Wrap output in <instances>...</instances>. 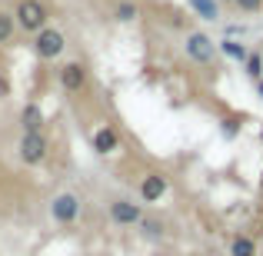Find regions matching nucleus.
<instances>
[{
  "label": "nucleus",
  "instance_id": "f257e3e1",
  "mask_svg": "<svg viewBox=\"0 0 263 256\" xmlns=\"http://www.w3.org/2000/svg\"><path fill=\"white\" fill-rule=\"evenodd\" d=\"M17 24L24 27L27 33H40L47 24V7L40 0H20L17 7Z\"/></svg>",
  "mask_w": 263,
  "mask_h": 256
},
{
  "label": "nucleus",
  "instance_id": "f03ea898",
  "mask_svg": "<svg viewBox=\"0 0 263 256\" xmlns=\"http://www.w3.org/2000/svg\"><path fill=\"white\" fill-rule=\"evenodd\" d=\"M50 216L57 223H73L80 216V196L77 193H57L50 200Z\"/></svg>",
  "mask_w": 263,
  "mask_h": 256
},
{
  "label": "nucleus",
  "instance_id": "7ed1b4c3",
  "mask_svg": "<svg viewBox=\"0 0 263 256\" xmlns=\"http://www.w3.org/2000/svg\"><path fill=\"white\" fill-rule=\"evenodd\" d=\"M110 220H114L117 226H140L143 210L134 200H114V203H110Z\"/></svg>",
  "mask_w": 263,
  "mask_h": 256
},
{
  "label": "nucleus",
  "instance_id": "20e7f679",
  "mask_svg": "<svg viewBox=\"0 0 263 256\" xmlns=\"http://www.w3.org/2000/svg\"><path fill=\"white\" fill-rule=\"evenodd\" d=\"M17 150H20V160L24 163H44L47 160V136L44 133H24Z\"/></svg>",
  "mask_w": 263,
  "mask_h": 256
},
{
  "label": "nucleus",
  "instance_id": "39448f33",
  "mask_svg": "<svg viewBox=\"0 0 263 256\" xmlns=\"http://www.w3.org/2000/svg\"><path fill=\"white\" fill-rule=\"evenodd\" d=\"M186 57L197 64H210L213 60V40L206 33H186Z\"/></svg>",
  "mask_w": 263,
  "mask_h": 256
},
{
  "label": "nucleus",
  "instance_id": "423d86ee",
  "mask_svg": "<svg viewBox=\"0 0 263 256\" xmlns=\"http://www.w3.org/2000/svg\"><path fill=\"white\" fill-rule=\"evenodd\" d=\"M33 47H37V53L44 60H53V57H60V53H64V37H60L57 30H40Z\"/></svg>",
  "mask_w": 263,
  "mask_h": 256
},
{
  "label": "nucleus",
  "instance_id": "0eeeda50",
  "mask_svg": "<svg viewBox=\"0 0 263 256\" xmlns=\"http://www.w3.org/2000/svg\"><path fill=\"white\" fill-rule=\"evenodd\" d=\"M60 84H64L67 93H77V90L87 84V70L80 64H64L60 67Z\"/></svg>",
  "mask_w": 263,
  "mask_h": 256
},
{
  "label": "nucleus",
  "instance_id": "6e6552de",
  "mask_svg": "<svg viewBox=\"0 0 263 256\" xmlns=\"http://www.w3.org/2000/svg\"><path fill=\"white\" fill-rule=\"evenodd\" d=\"M163 193H167V180H163L160 173H150V176H143V183H140V196L147 200V203H157Z\"/></svg>",
  "mask_w": 263,
  "mask_h": 256
},
{
  "label": "nucleus",
  "instance_id": "1a4fd4ad",
  "mask_svg": "<svg viewBox=\"0 0 263 256\" xmlns=\"http://www.w3.org/2000/svg\"><path fill=\"white\" fill-rule=\"evenodd\" d=\"M117 130H110V127H103V130H97L93 133V150L97 153H114L117 150Z\"/></svg>",
  "mask_w": 263,
  "mask_h": 256
},
{
  "label": "nucleus",
  "instance_id": "9d476101",
  "mask_svg": "<svg viewBox=\"0 0 263 256\" xmlns=\"http://www.w3.org/2000/svg\"><path fill=\"white\" fill-rule=\"evenodd\" d=\"M20 120H24V133H40V127H44V116H40V110L33 107H24V113H20Z\"/></svg>",
  "mask_w": 263,
  "mask_h": 256
},
{
  "label": "nucleus",
  "instance_id": "9b49d317",
  "mask_svg": "<svg viewBox=\"0 0 263 256\" xmlns=\"http://www.w3.org/2000/svg\"><path fill=\"white\" fill-rule=\"evenodd\" d=\"M186 4H190L193 13H197V17H203V20H217V17H220L217 0H186Z\"/></svg>",
  "mask_w": 263,
  "mask_h": 256
},
{
  "label": "nucleus",
  "instance_id": "f8f14e48",
  "mask_svg": "<svg viewBox=\"0 0 263 256\" xmlns=\"http://www.w3.org/2000/svg\"><path fill=\"white\" fill-rule=\"evenodd\" d=\"M230 256H257V246H253L250 237H237L230 243Z\"/></svg>",
  "mask_w": 263,
  "mask_h": 256
},
{
  "label": "nucleus",
  "instance_id": "ddd939ff",
  "mask_svg": "<svg viewBox=\"0 0 263 256\" xmlns=\"http://www.w3.org/2000/svg\"><path fill=\"white\" fill-rule=\"evenodd\" d=\"M220 47H223V53H230L233 60H247V47H243V44H237V40H223Z\"/></svg>",
  "mask_w": 263,
  "mask_h": 256
},
{
  "label": "nucleus",
  "instance_id": "4468645a",
  "mask_svg": "<svg viewBox=\"0 0 263 256\" xmlns=\"http://www.w3.org/2000/svg\"><path fill=\"white\" fill-rule=\"evenodd\" d=\"M10 37H13V17L10 13H0V44H7Z\"/></svg>",
  "mask_w": 263,
  "mask_h": 256
},
{
  "label": "nucleus",
  "instance_id": "2eb2a0df",
  "mask_svg": "<svg viewBox=\"0 0 263 256\" xmlns=\"http://www.w3.org/2000/svg\"><path fill=\"white\" fill-rule=\"evenodd\" d=\"M140 226H143V233H150V237H160V233H163L160 220H140Z\"/></svg>",
  "mask_w": 263,
  "mask_h": 256
},
{
  "label": "nucleus",
  "instance_id": "dca6fc26",
  "mask_svg": "<svg viewBox=\"0 0 263 256\" xmlns=\"http://www.w3.org/2000/svg\"><path fill=\"white\" fill-rule=\"evenodd\" d=\"M117 17H120V20H134L137 17V7L134 4H120V7H117Z\"/></svg>",
  "mask_w": 263,
  "mask_h": 256
},
{
  "label": "nucleus",
  "instance_id": "f3484780",
  "mask_svg": "<svg viewBox=\"0 0 263 256\" xmlns=\"http://www.w3.org/2000/svg\"><path fill=\"white\" fill-rule=\"evenodd\" d=\"M237 4L243 7V10H250V13H253V10H260V4H263V0H237Z\"/></svg>",
  "mask_w": 263,
  "mask_h": 256
}]
</instances>
